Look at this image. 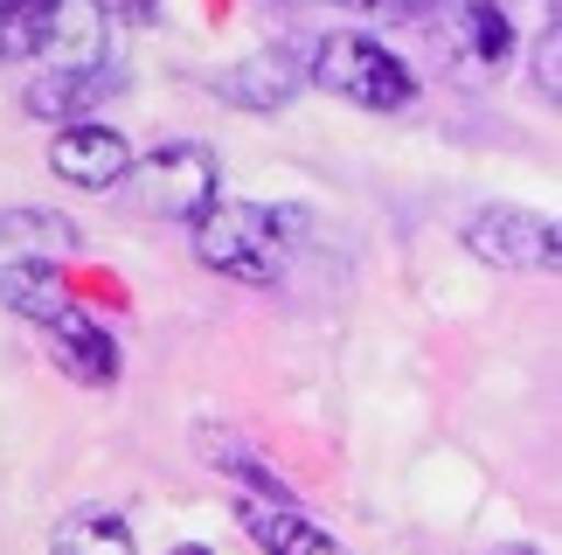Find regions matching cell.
Segmentation results:
<instances>
[{"label":"cell","mask_w":562,"mask_h":555,"mask_svg":"<svg viewBox=\"0 0 562 555\" xmlns=\"http://www.w3.org/2000/svg\"><path fill=\"white\" fill-rule=\"evenodd\" d=\"M306 229V208H257V202H209L194 216V258L223 278H244V285H265L278 278L285 243Z\"/></svg>","instance_id":"6da1fadb"},{"label":"cell","mask_w":562,"mask_h":555,"mask_svg":"<svg viewBox=\"0 0 562 555\" xmlns=\"http://www.w3.org/2000/svg\"><path fill=\"white\" fill-rule=\"evenodd\" d=\"M98 0H0V56L8 63H98L104 56Z\"/></svg>","instance_id":"7a4b0ae2"},{"label":"cell","mask_w":562,"mask_h":555,"mask_svg":"<svg viewBox=\"0 0 562 555\" xmlns=\"http://www.w3.org/2000/svg\"><path fill=\"white\" fill-rule=\"evenodd\" d=\"M306 83L361 104V112H403L417 98V77L396 49H382L375 35H327L306 63Z\"/></svg>","instance_id":"3957f363"},{"label":"cell","mask_w":562,"mask_h":555,"mask_svg":"<svg viewBox=\"0 0 562 555\" xmlns=\"http://www.w3.org/2000/svg\"><path fill=\"white\" fill-rule=\"evenodd\" d=\"M459 243H465L486 271H507V278L555 271V258H562V229H555V216H542V208H507V202L472 208L465 229H459Z\"/></svg>","instance_id":"277c9868"},{"label":"cell","mask_w":562,"mask_h":555,"mask_svg":"<svg viewBox=\"0 0 562 555\" xmlns=\"http://www.w3.org/2000/svg\"><path fill=\"white\" fill-rule=\"evenodd\" d=\"M133 174H139L146 208H160V216H175V223H194L209 202H223V167H215L209 146H188V139L154 146V160H133Z\"/></svg>","instance_id":"5b68a950"},{"label":"cell","mask_w":562,"mask_h":555,"mask_svg":"<svg viewBox=\"0 0 562 555\" xmlns=\"http://www.w3.org/2000/svg\"><path fill=\"white\" fill-rule=\"evenodd\" d=\"M35 333H42V348H49L56 369L70 382H83V389H112V382H119V340L104 333L77 298H63L56 313H42Z\"/></svg>","instance_id":"8992f818"},{"label":"cell","mask_w":562,"mask_h":555,"mask_svg":"<svg viewBox=\"0 0 562 555\" xmlns=\"http://www.w3.org/2000/svg\"><path fill=\"white\" fill-rule=\"evenodd\" d=\"M49 167H56V181H70V188H91V195H104V188H125V174H133V146H125L119 125L77 118V125H63V133H56Z\"/></svg>","instance_id":"52a82bcc"},{"label":"cell","mask_w":562,"mask_h":555,"mask_svg":"<svg viewBox=\"0 0 562 555\" xmlns=\"http://www.w3.org/2000/svg\"><path fill=\"white\" fill-rule=\"evenodd\" d=\"M119 83L125 77L104 56L98 63H49V70L21 91V104H29V118H42V125H77V118H91Z\"/></svg>","instance_id":"ba28073f"},{"label":"cell","mask_w":562,"mask_h":555,"mask_svg":"<svg viewBox=\"0 0 562 555\" xmlns=\"http://www.w3.org/2000/svg\"><path fill=\"white\" fill-rule=\"evenodd\" d=\"M215 91H223L236 112H285V104L306 91V63L292 49H257V56L236 63V70L215 77Z\"/></svg>","instance_id":"9c48e42d"},{"label":"cell","mask_w":562,"mask_h":555,"mask_svg":"<svg viewBox=\"0 0 562 555\" xmlns=\"http://www.w3.org/2000/svg\"><path fill=\"white\" fill-rule=\"evenodd\" d=\"M236 521H244V535L265 555H340V542L319 521H306L299 507H257V500H244Z\"/></svg>","instance_id":"30bf717a"},{"label":"cell","mask_w":562,"mask_h":555,"mask_svg":"<svg viewBox=\"0 0 562 555\" xmlns=\"http://www.w3.org/2000/svg\"><path fill=\"white\" fill-rule=\"evenodd\" d=\"M445 14H451V35H459V56L472 63V70H501L507 49H514V29H507V14L493 8V0H445Z\"/></svg>","instance_id":"8fae6325"},{"label":"cell","mask_w":562,"mask_h":555,"mask_svg":"<svg viewBox=\"0 0 562 555\" xmlns=\"http://www.w3.org/2000/svg\"><path fill=\"white\" fill-rule=\"evenodd\" d=\"M49 555H139V548H133V528L119 514H70L56 528Z\"/></svg>","instance_id":"7c38bea8"},{"label":"cell","mask_w":562,"mask_h":555,"mask_svg":"<svg viewBox=\"0 0 562 555\" xmlns=\"http://www.w3.org/2000/svg\"><path fill=\"white\" fill-rule=\"evenodd\" d=\"M202 452H209L215 465H223V473H236V479H244L257 500H271V507H292V486L278 479V473H271V465L257 458V452H244L236 438H202Z\"/></svg>","instance_id":"4fadbf2b"},{"label":"cell","mask_w":562,"mask_h":555,"mask_svg":"<svg viewBox=\"0 0 562 555\" xmlns=\"http://www.w3.org/2000/svg\"><path fill=\"white\" fill-rule=\"evenodd\" d=\"M535 83H542L549 104H562V21H555V14H549L542 42H535Z\"/></svg>","instance_id":"5bb4252c"},{"label":"cell","mask_w":562,"mask_h":555,"mask_svg":"<svg viewBox=\"0 0 562 555\" xmlns=\"http://www.w3.org/2000/svg\"><path fill=\"white\" fill-rule=\"evenodd\" d=\"M104 21H125V29H154L160 21V0H98Z\"/></svg>","instance_id":"9a60e30c"},{"label":"cell","mask_w":562,"mask_h":555,"mask_svg":"<svg viewBox=\"0 0 562 555\" xmlns=\"http://www.w3.org/2000/svg\"><path fill=\"white\" fill-rule=\"evenodd\" d=\"M340 8H361V14H438L445 0H340Z\"/></svg>","instance_id":"2e32d148"},{"label":"cell","mask_w":562,"mask_h":555,"mask_svg":"<svg viewBox=\"0 0 562 555\" xmlns=\"http://www.w3.org/2000/svg\"><path fill=\"white\" fill-rule=\"evenodd\" d=\"M486 555H542V548H528V542H501V548H486Z\"/></svg>","instance_id":"e0dca14e"},{"label":"cell","mask_w":562,"mask_h":555,"mask_svg":"<svg viewBox=\"0 0 562 555\" xmlns=\"http://www.w3.org/2000/svg\"><path fill=\"white\" fill-rule=\"evenodd\" d=\"M175 555H209V548H194V542H188V548H175Z\"/></svg>","instance_id":"ac0fdd59"}]
</instances>
